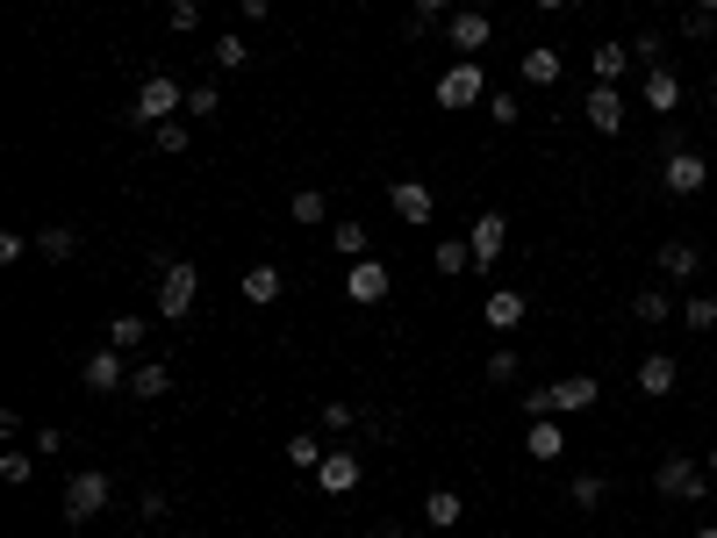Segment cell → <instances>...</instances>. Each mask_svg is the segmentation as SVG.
Masks as SVG:
<instances>
[{
    "instance_id": "cell-32",
    "label": "cell",
    "mask_w": 717,
    "mask_h": 538,
    "mask_svg": "<svg viewBox=\"0 0 717 538\" xmlns=\"http://www.w3.org/2000/svg\"><path fill=\"white\" fill-rule=\"evenodd\" d=\"M632 65H646V72L667 65V36H660V29H639V36H632Z\"/></svg>"
},
{
    "instance_id": "cell-52",
    "label": "cell",
    "mask_w": 717,
    "mask_h": 538,
    "mask_svg": "<svg viewBox=\"0 0 717 538\" xmlns=\"http://www.w3.org/2000/svg\"><path fill=\"white\" fill-rule=\"evenodd\" d=\"M710 101H717V72H710Z\"/></svg>"
},
{
    "instance_id": "cell-1",
    "label": "cell",
    "mask_w": 717,
    "mask_h": 538,
    "mask_svg": "<svg viewBox=\"0 0 717 538\" xmlns=\"http://www.w3.org/2000/svg\"><path fill=\"white\" fill-rule=\"evenodd\" d=\"M596 395H603V388L588 381V374H567V381H552V388H531V395H524V417H567V409H596Z\"/></svg>"
},
{
    "instance_id": "cell-5",
    "label": "cell",
    "mask_w": 717,
    "mask_h": 538,
    "mask_svg": "<svg viewBox=\"0 0 717 538\" xmlns=\"http://www.w3.org/2000/svg\"><path fill=\"white\" fill-rule=\"evenodd\" d=\"M202 295V273L187 259H158V316H187Z\"/></svg>"
},
{
    "instance_id": "cell-33",
    "label": "cell",
    "mask_w": 717,
    "mask_h": 538,
    "mask_svg": "<svg viewBox=\"0 0 717 538\" xmlns=\"http://www.w3.org/2000/svg\"><path fill=\"white\" fill-rule=\"evenodd\" d=\"M187 115H194V122H216V115H222V94H216V80L187 87Z\"/></svg>"
},
{
    "instance_id": "cell-47",
    "label": "cell",
    "mask_w": 717,
    "mask_h": 538,
    "mask_svg": "<svg viewBox=\"0 0 717 538\" xmlns=\"http://www.w3.org/2000/svg\"><path fill=\"white\" fill-rule=\"evenodd\" d=\"M238 8H244L252 22H266V15H274V0H238Z\"/></svg>"
},
{
    "instance_id": "cell-23",
    "label": "cell",
    "mask_w": 717,
    "mask_h": 538,
    "mask_svg": "<svg viewBox=\"0 0 717 538\" xmlns=\"http://www.w3.org/2000/svg\"><path fill=\"white\" fill-rule=\"evenodd\" d=\"M481 316H488V330H517L524 323V295H517V288H496V295L481 302Z\"/></svg>"
},
{
    "instance_id": "cell-30",
    "label": "cell",
    "mask_w": 717,
    "mask_h": 538,
    "mask_svg": "<svg viewBox=\"0 0 717 538\" xmlns=\"http://www.w3.org/2000/svg\"><path fill=\"white\" fill-rule=\"evenodd\" d=\"M36 474V445H15V452H0V481L8 488H22Z\"/></svg>"
},
{
    "instance_id": "cell-16",
    "label": "cell",
    "mask_w": 717,
    "mask_h": 538,
    "mask_svg": "<svg viewBox=\"0 0 717 538\" xmlns=\"http://www.w3.org/2000/svg\"><path fill=\"white\" fill-rule=\"evenodd\" d=\"M646 108H653V115H675V108H682V72H675V65L646 72Z\"/></svg>"
},
{
    "instance_id": "cell-17",
    "label": "cell",
    "mask_w": 717,
    "mask_h": 538,
    "mask_svg": "<svg viewBox=\"0 0 717 538\" xmlns=\"http://www.w3.org/2000/svg\"><path fill=\"white\" fill-rule=\"evenodd\" d=\"M524 452L538 460V467H552V460L567 452V431H560L552 417H531V431H524Z\"/></svg>"
},
{
    "instance_id": "cell-51",
    "label": "cell",
    "mask_w": 717,
    "mask_h": 538,
    "mask_svg": "<svg viewBox=\"0 0 717 538\" xmlns=\"http://www.w3.org/2000/svg\"><path fill=\"white\" fill-rule=\"evenodd\" d=\"M696 538H717V524H703V531H696Z\"/></svg>"
},
{
    "instance_id": "cell-48",
    "label": "cell",
    "mask_w": 717,
    "mask_h": 538,
    "mask_svg": "<svg viewBox=\"0 0 717 538\" xmlns=\"http://www.w3.org/2000/svg\"><path fill=\"white\" fill-rule=\"evenodd\" d=\"M531 8H546V15H560V8H574V0H531Z\"/></svg>"
},
{
    "instance_id": "cell-44",
    "label": "cell",
    "mask_w": 717,
    "mask_h": 538,
    "mask_svg": "<svg viewBox=\"0 0 717 538\" xmlns=\"http://www.w3.org/2000/svg\"><path fill=\"white\" fill-rule=\"evenodd\" d=\"M352 424H358V417H352V402H324V431H330V438L352 431Z\"/></svg>"
},
{
    "instance_id": "cell-18",
    "label": "cell",
    "mask_w": 717,
    "mask_h": 538,
    "mask_svg": "<svg viewBox=\"0 0 717 538\" xmlns=\"http://www.w3.org/2000/svg\"><path fill=\"white\" fill-rule=\"evenodd\" d=\"M639 395H675V352H646V359H639Z\"/></svg>"
},
{
    "instance_id": "cell-4",
    "label": "cell",
    "mask_w": 717,
    "mask_h": 538,
    "mask_svg": "<svg viewBox=\"0 0 717 538\" xmlns=\"http://www.w3.org/2000/svg\"><path fill=\"white\" fill-rule=\"evenodd\" d=\"M108 496H116V488H108V474L101 467H80L65 481V524H94L108 510Z\"/></svg>"
},
{
    "instance_id": "cell-41",
    "label": "cell",
    "mask_w": 717,
    "mask_h": 538,
    "mask_svg": "<svg viewBox=\"0 0 717 538\" xmlns=\"http://www.w3.org/2000/svg\"><path fill=\"white\" fill-rule=\"evenodd\" d=\"M682 323H689V330H717V302H710V295H689Z\"/></svg>"
},
{
    "instance_id": "cell-8",
    "label": "cell",
    "mask_w": 717,
    "mask_h": 538,
    "mask_svg": "<svg viewBox=\"0 0 717 538\" xmlns=\"http://www.w3.org/2000/svg\"><path fill=\"white\" fill-rule=\"evenodd\" d=\"M488 36H496V22L481 15V8H460V15H445V44L460 58H481L488 51Z\"/></svg>"
},
{
    "instance_id": "cell-6",
    "label": "cell",
    "mask_w": 717,
    "mask_h": 538,
    "mask_svg": "<svg viewBox=\"0 0 717 538\" xmlns=\"http://www.w3.org/2000/svg\"><path fill=\"white\" fill-rule=\"evenodd\" d=\"M660 187L682 194V201H689V194H703V187H710V158H696L689 144H682V151H660Z\"/></svg>"
},
{
    "instance_id": "cell-36",
    "label": "cell",
    "mask_w": 717,
    "mask_h": 538,
    "mask_svg": "<svg viewBox=\"0 0 717 538\" xmlns=\"http://www.w3.org/2000/svg\"><path fill=\"white\" fill-rule=\"evenodd\" d=\"M166 22H172V36H194V29H202V0H172Z\"/></svg>"
},
{
    "instance_id": "cell-28",
    "label": "cell",
    "mask_w": 717,
    "mask_h": 538,
    "mask_svg": "<svg viewBox=\"0 0 717 538\" xmlns=\"http://www.w3.org/2000/svg\"><path fill=\"white\" fill-rule=\"evenodd\" d=\"M632 316H639V323H667V316H675L667 288H639V295H632Z\"/></svg>"
},
{
    "instance_id": "cell-40",
    "label": "cell",
    "mask_w": 717,
    "mask_h": 538,
    "mask_svg": "<svg viewBox=\"0 0 717 538\" xmlns=\"http://www.w3.org/2000/svg\"><path fill=\"white\" fill-rule=\"evenodd\" d=\"M244 58H252V44H244V36H216V65H222V72H238Z\"/></svg>"
},
{
    "instance_id": "cell-46",
    "label": "cell",
    "mask_w": 717,
    "mask_h": 538,
    "mask_svg": "<svg viewBox=\"0 0 717 538\" xmlns=\"http://www.w3.org/2000/svg\"><path fill=\"white\" fill-rule=\"evenodd\" d=\"M374 538H410V524H394V517H380V524H374Z\"/></svg>"
},
{
    "instance_id": "cell-29",
    "label": "cell",
    "mask_w": 717,
    "mask_h": 538,
    "mask_svg": "<svg viewBox=\"0 0 717 538\" xmlns=\"http://www.w3.org/2000/svg\"><path fill=\"white\" fill-rule=\"evenodd\" d=\"M144 338H151V323H144V316H116V323H108V345H116V352H137Z\"/></svg>"
},
{
    "instance_id": "cell-38",
    "label": "cell",
    "mask_w": 717,
    "mask_h": 538,
    "mask_svg": "<svg viewBox=\"0 0 717 538\" xmlns=\"http://www.w3.org/2000/svg\"><path fill=\"white\" fill-rule=\"evenodd\" d=\"M151 137H158V151H166V158H180V151H187V122L172 115V122H158Z\"/></svg>"
},
{
    "instance_id": "cell-10",
    "label": "cell",
    "mask_w": 717,
    "mask_h": 538,
    "mask_svg": "<svg viewBox=\"0 0 717 538\" xmlns=\"http://www.w3.org/2000/svg\"><path fill=\"white\" fill-rule=\"evenodd\" d=\"M388 209H394V223H430L438 201H430L424 180H394V187H388Z\"/></svg>"
},
{
    "instance_id": "cell-35",
    "label": "cell",
    "mask_w": 717,
    "mask_h": 538,
    "mask_svg": "<svg viewBox=\"0 0 717 538\" xmlns=\"http://www.w3.org/2000/svg\"><path fill=\"white\" fill-rule=\"evenodd\" d=\"M474 266V244L466 237H438V273H466Z\"/></svg>"
},
{
    "instance_id": "cell-43",
    "label": "cell",
    "mask_w": 717,
    "mask_h": 538,
    "mask_svg": "<svg viewBox=\"0 0 717 538\" xmlns=\"http://www.w3.org/2000/svg\"><path fill=\"white\" fill-rule=\"evenodd\" d=\"M166 510H172L166 488H144V496H137V517H144V524H166Z\"/></svg>"
},
{
    "instance_id": "cell-27",
    "label": "cell",
    "mask_w": 717,
    "mask_h": 538,
    "mask_svg": "<svg viewBox=\"0 0 717 538\" xmlns=\"http://www.w3.org/2000/svg\"><path fill=\"white\" fill-rule=\"evenodd\" d=\"M324 438H316V431H294L288 438V467H302V474H316V467H324Z\"/></svg>"
},
{
    "instance_id": "cell-31",
    "label": "cell",
    "mask_w": 717,
    "mask_h": 538,
    "mask_svg": "<svg viewBox=\"0 0 717 538\" xmlns=\"http://www.w3.org/2000/svg\"><path fill=\"white\" fill-rule=\"evenodd\" d=\"M330 244H338L344 259H366V223H352V216H338V223H330Z\"/></svg>"
},
{
    "instance_id": "cell-22",
    "label": "cell",
    "mask_w": 717,
    "mask_h": 538,
    "mask_svg": "<svg viewBox=\"0 0 717 538\" xmlns=\"http://www.w3.org/2000/svg\"><path fill=\"white\" fill-rule=\"evenodd\" d=\"M502 237H510V230H502V216H474V266H496L502 259Z\"/></svg>"
},
{
    "instance_id": "cell-19",
    "label": "cell",
    "mask_w": 717,
    "mask_h": 538,
    "mask_svg": "<svg viewBox=\"0 0 717 538\" xmlns=\"http://www.w3.org/2000/svg\"><path fill=\"white\" fill-rule=\"evenodd\" d=\"M560 72H567V58L552 44H531L524 51V87H560Z\"/></svg>"
},
{
    "instance_id": "cell-15",
    "label": "cell",
    "mask_w": 717,
    "mask_h": 538,
    "mask_svg": "<svg viewBox=\"0 0 717 538\" xmlns=\"http://www.w3.org/2000/svg\"><path fill=\"white\" fill-rule=\"evenodd\" d=\"M588 65H596V87H624V72H632V36H624V44H596Z\"/></svg>"
},
{
    "instance_id": "cell-12",
    "label": "cell",
    "mask_w": 717,
    "mask_h": 538,
    "mask_svg": "<svg viewBox=\"0 0 717 538\" xmlns=\"http://www.w3.org/2000/svg\"><path fill=\"white\" fill-rule=\"evenodd\" d=\"M581 115H588V130H603V137H617V130H624V94H617V87H588V101H581Z\"/></svg>"
},
{
    "instance_id": "cell-11",
    "label": "cell",
    "mask_w": 717,
    "mask_h": 538,
    "mask_svg": "<svg viewBox=\"0 0 717 538\" xmlns=\"http://www.w3.org/2000/svg\"><path fill=\"white\" fill-rule=\"evenodd\" d=\"M80 381L94 388V395H116V388H130V366H122V352H116V345H101L94 359L80 366Z\"/></svg>"
},
{
    "instance_id": "cell-13",
    "label": "cell",
    "mask_w": 717,
    "mask_h": 538,
    "mask_svg": "<svg viewBox=\"0 0 717 538\" xmlns=\"http://www.w3.org/2000/svg\"><path fill=\"white\" fill-rule=\"evenodd\" d=\"M344 295H352V302H388V266H380V259H352Z\"/></svg>"
},
{
    "instance_id": "cell-21",
    "label": "cell",
    "mask_w": 717,
    "mask_h": 538,
    "mask_svg": "<svg viewBox=\"0 0 717 538\" xmlns=\"http://www.w3.org/2000/svg\"><path fill=\"white\" fill-rule=\"evenodd\" d=\"M460 517H466V496H452V488H430V496H424V524H430V531H452Z\"/></svg>"
},
{
    "instance_id": "cell-3",
    "label": "cell",
    "mask_w": 717,
    "mask_h": 538,
    "mask_svg": "<svg viewBox=\"0 0 717 538\" xmlns=\"http://www.w3.org/2000/svg\"><path fill=\"white\" fill-rule=\"evenodd\" d=\"M653 488H660L667 503H703V496H710V467H696V460H682V452H667L660 467H653Z\"/></svg>"
},
{
    "instance_id": "cell-45",
    "label": "cell",
    "mask_w": 717,
    "mask_h": 538,
    "mask_svg": "<svg viewBox=\"0 0 717 538\" xmlns=\"http://www.w3.org/2000/svg\"><path fill=\"white\" fill-rule=\"evenodd\" d=\"M22 252H29V237H22V230H0V266H15Z\"/></svg>"
},
{
    "instance_id": "cell-9",
    "label": "cell",
    "mask_w": 717,
    "mask_h": 538,
    "mask_svg": "<svg viewBox=\"0 0 717 538\" xmlns=\"http://www.w3.org/2000/svg\"><path fill=\"white\" fill-rule=\"evenodd\" d=\"M358 474H366V467H358V452H352V445H330L324 467H316V488H324V496H352Z\"/></svg>"
},
{
    "instance_id": "cell-37",
    "label": "cell",
    "mask_w": 717,
    "mask_h": 538,
    "mask_svg": "<svg viewBox=\"0 0 717 538\" xmlns=\"http://www.w3.org/2000/svg\"><path fill=\"white\" fill-rule=\"evenodd\" d=\"M517 374H524V359H517L510 345H502V352H488V381H496V388H510Z\"/></svg>"
},
{
    "instance_id": "cell-14",
    "label": "cell",
    "mask_w": 717,
    "mask_h": 538,
    "mask_svg": "<svg viewBox=\"0 0 717 538\" xmlns=\"http://www.w3.org/2000/svg\"><path fill=\"white\" fill-rule=\"evenodd\" d=\"M653 266H660V273L675 280V288H682V280H696V273H703V252H696L689 237H667V244H660V259H653Z\"/></svg>"
},
{
    "instance_id": "cell-42",
    "label": "cell",
    "mask_w": 717,
    "mask_h": 538,
    "mask_svg": "<svg viewBox=\"0 0 717 538\" xmlns=\"http://www.w3.org/2000/svg\"><path fill=\"white\" fill-rule=\"evenodd\" d=\"M481 108H488V122H496V130H510V122L524 115V101H510V94H488Z\"/></svg>"
},
{
    "instance_id": "cell-49",
    "label": "cell",
    "mask_w": 717,
    "mask_h": 538,
    "mask_svg": "<svg viewBox=\"0 0 717 538\" xmlns=\"http://www.w3.org/2000/svg\"><path fill=\"white\" fill-rule=\"evenodd\" d=\"M703 467H710V481H717V445H710V460H703Z\"/></svg>"
},
{
    "instance_id": "cell-39",
    "label": "cell",
    "mask_w": 717,
    "mask_h": 538,
    "mask_svg": "<svg viewBox=\"0 0 717 538\" xmlns=\"http://www.w3.org/2000/svg\"><path fill=\"white\" fill-rule=\"evenodd\" d=\"M682 36H689V44H717V15L689 8V15H682Z\"/></svg>"
},
{
    "instance_id": "cell-50",
    "label": "cell",
    "mask_w": 717,
    "mask_h": 538,
    "mask_svg": "<svg viewBox=\"0 0 717 538\" xmlns=\"http://www.w3.org/2000/svg\"><path fill=\"white\" fill-rule=\"evenodd\" d=\"M696 8H703V15H717V0H696Z\"/></svg>"
},
{
    "instance_id": "cell-34",
    "label": "cell",
    "mask_w": 717,
    "mask_h": 538,
    "mask_svg": "<svg viewBox=\"0 0 717 538\" xmlns=\"http://www.w3.org/2000/svg\"><path fill=\"white\" fill-rule=\"evenodd\" d=\"M288 216H294V223H330V201H324L316 187H302V194L288 201Z\"/></svg>"
},
{
    "instance_id": "cell-25",
    "label": "cell",
    "mask_w": 717,
    "mask_h": 538,
    "mask_svg": "<svg viewBox=\"0 0 717 538\" xmlns=\"http://www.w3.org/2000/svg\"><path fill=\"white\" fill-rule=\"evenodd\" d=\"M166 388H172L166 359H144V366H130V395H137V402H158Z\"/></svg>"
},
{
    "instance_id": "cell-26",
    "label": "cell",
    "mask_w": 717,
    "mask_h": 538,
    "mask_svg": "<svg viewBox=\"0 0 717 538\" xmlns=\"http://www.w3.org/2000/svg\"><path fill=\"white\" fill-rule=\"evenodd\" d=\"M280 295H288V273H274V266H252V273H244V302L266 309V302H280Z\"/></svg>"
},
{
    "instance_id": "cell-2",
    "label": "cell",
    "mask_w": 717,
    "mask_h": 538,
    "mask_svg": "<svg viewBox=\"0 0 717 538\" xmlns=\"http://www.w3.org/2000/svg\"><path fill=\"white\" fill-rule=\"evenodd\" d=\"M172 115H187V87H180V80H166V72H151V80L137 87V101H130V122L158 130V122H172Z\"/></svg>"
},
{
    "instance_id": "cell-24",
    "label": "cell",
    "mask_w": 717,
    "mask_h": 538,
    "mask_svg": "<svg viewBox=\"0 0 717 538\" xmlns=\"http://www.w3.org/2000/svg\"><path fill=\"white\" fill-rule=\"evenodd\" d=\"M36 252H44L51 266H65L72 252H80V230H72V223H44V230H36Z\"/></svg>"
},
{
    "instance_id": "cell-20",
    "label": "cell",
    "mask_w": 717,
    "mask_h": 538,
    "mask_svg": "<svg viewBox=\"0 0 717 538\" xmlns=\"http://www.w3.org/2000/svg\"><path fill=\"white\" fill-rule=\"evenodd\" d=\"M603 503H610V481H603V474H574V481H567V510H581V517H596Z\"/></svg>"
},
{
    "instance_id": "cell-7",
    "label": "cell",
    "mask_w": 717,
    "mask_h": 538,
    "mask_svg": "<svg viewBox=\"0 0 717 538\" xmlns=\"http://www.w3.org/2000/svg\"><path fill=\"white\" fill-rule=\"evenodd\" d=\"M438 101H445V108H474V101H488V80H481L474 58H460V65H445V72H438Z\"/></svg>"
}]
</instances>
